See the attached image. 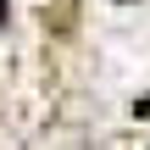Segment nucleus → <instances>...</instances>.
Instances as JSON below:
<instances>
[{"mask_svg":"<svg viewBox=\"0 0 150 150\" xmlns=\"http://www.w3.org/2000/svg\"><path fill=\"white\" fill-rule=\"evenodd\" d=\"M0 28H6V0H0Z\"/></svg>","mask_w":150,"mask_h":150,"instance_id":"f257e3e1","label":"nucleus"}]
</instances>
